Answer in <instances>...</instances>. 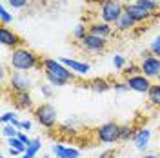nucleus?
<instances>
[{"label": "nucleus", "mask_w": 160, "mask_h": 158, "mask_svg": "<svg viewBox=\"0 0 160 158\" xmlns=\"http://www.w3.org/2000/svg\"><path fill=\"white\" fill-rule=\"evenodd\" d=\"M9 66L13 71L26 73V71H33L37 67H42V60L29 47H17V49L11 51L9 55Z\"/></svg>", "instance_id": "1"}, {"label": "nucleus", "mask_w": 160, "mask_h": 158, "mask_svg": "<svg viewBox=\"0 0 160 158\" xmlns=\"http://www.w3.org/2000/svg\"><path fill=\"white\" fill-rule=\"evenodd\" d=\"M124 13V4L118 0H100L98 6V17L106 24H117V20Z\"/></svg>", "instance_id": "2"}, {"label": "nucleus", "mask_w": 160, "mask_h": 158, "mask_svg": "<svg viewBox=\"0 0 160 158\" xmlns=\"http://www.w3.org/2000/svg\"><path fill=\"white\" fill-rule=\"evenodd\" d=\"M35 118L42 127L46 129H55L57 127V118H58V113L57 107L53 104H40L38 107H35Z\"/></svg>", "instance_id": "3"}, {"label": "nucleus", "mask_w": 160, "mask_h": 158, "mask_svg": "<svg viewBox=\"0 0 160 158\" xmlns=\"http://www.w3.org/2000/svg\"><path fill=\"white\" fill-rule=\"evenodd\" d=\"M118 127L120 124H117V122H104L102 126L95 129L97 140L100 144H115V142H118Z\"/></svg>", "instance_id": "4"}, {"label": "nucleus", "mask_w": 160, "mask_h": 158, "mask_svg": "<svg viewBox=\"0 0 160 158\" xmlns=\"http://www.w3.org/2000/svg\"><path fill=\"white\" fill-rule=\"evenodd\" d=\"M42 67H44V71H49V73L57 75L60 78L68 80V82H71L75 78V73L68 69L58 58H42Z\"/></svg>", "instance_id": "5"}, {"label": "nucleus", "mask_w": 160, "mask_h": 158, "mask_svg": "<svg viewBox=\"0 0 160 158\" xmlns=\"http://www.w3.org/2000/svg\"><path fill=\"white\" fill-rule=\"evenodd\" d=\"M33 87V78L26 73L13 71L9 75V89L13 93H29Z\"/></svg>", "instance_id": "6"}, {"label": "nucleus", "mask_w": 160, "mask_h": 158, "mask_svg": "<svg viewBox=\"0 0 160 158\" xmlns=\"http://www.w3.org/2000/svg\"><path fill=\"white\" fill-rule=\"evenodd\" d=\"M140 71H142V75H146L148 78H157L160 75V58L158 57H155V55H144L142 57V62H140Z\"/></svg>", "instance_id": "7"}, {"label": "nucleus", "mask_w": 160, "mask_h": 158, "mask_svg": "<svg viewBox=\"0 0 160 158\" xmlns=\"http://www.w3.org/2000/svg\"><path fill=\"white\" fill-rule=\"evenodd\" d=\"M82 47L89 53H104L108 49V38H102V37H97L93 33H88L86 38L80 42Z\"/></svg>", "instance_id": "8"}, {"label": "nucleus", "mask_w": 160, "mask_h": 158, "mask_svg": "<svg viewBox=\"0 0 160 158\" xmlns=\"http://www.w3.org/2000/svg\"><path fill=\"white\" fill-rule=\"evenodd\" d=\"M126 84L129 86V91H135V93H140V95H148V91L151 89V80L146 77V75H135V77H128L126 78Z\"/></svg>", "instance_id": "9"}, {"label": "nucleus", "mask_w": 160, "mask_h": 158, "mask_svg": "<svg viewBox=\"0 0 160 158\" xmlns=\"http://www.w3.org/2000/svg\"><path fill=\"white\" fill-rule=\"evenodd\" d=\"M0 44L4 47H8V49L13 51V49H17V47H22L20 46L22 44V38L13 29H9L8 26H2L0 27Z\"/></svg>", "instance_id": "10"}, {"label": "nucleus", "mask_w": 160, "mask_h": 158, "mask_svg": "<svg viewBox=\"0 0 160 158\" xmlns=\"http://www.w3.org/2000/svg\"><path fill=\"white\" fill-rule=\"evenodd\" d=\"M58 60L69 71H73L75 75H80V77L89 75V71H91V66L88 62H82V60H77V58H69V57H60Z\"/></svg>", "instance_id": "11"}, {"label": "nucleus", "mask_w": 160, "mask_h": 158, "mask_svg": "<svg viewBox=\"0 0 160 158\" xmlns=\"http://www.w3.org/2000/svg\"><path fill=\"white\" fill-rule=\"evenodd\" d=\"M124 11H126L137 24H144V22H148V20L153 18V15H151L149 11L142 9L138 4H128V6H124Z\"/></svg>", "instance_id": "12"}, {"label": "nucleus", "mask_w": 160, "mask_h": 158, "mask_svg": "<svg viewBox=\"0 0 160 158\" xmlns=\"http://www.w3.org/2000/svg\"><path fill=\"white\" fill-rule=\"evenodd\" d=\"M149 140H151V129L149 127H138L135 131V136H133V144L138 151H146L148 146H149Z\"/></svg>", "instance_id": "13"}, {"label": "nucleus", "mask_w": 160, "mask_h": 158, "mask_svg": "<svg viewBox=\"0 0 160 158\" xmlns=\"http://www.w3.org/2000/svg\"><path fill=\"white\" fill-rule=\"evenodd\" d=\"M51 151L57 158H80V151L77 147H69L64 144H53Z\"/></svg>", "instance_id": "14"}, {"label": "nucleus", "mask_w": 160, "mask_h": 158, "mask_svg": "<svg viewBox=\"0 0 160 158\" xmlns=\"http://www.w3.org/2000/svg\"><path fill=\"white\" fill-rule=\"evenodd\" d=\"M88 29L89 33L93 35H97V37H102V38H109L111 35H113V27H111V24H106V22H93L88 26Z\"/></svg>", "instance_id": "15"}, {"label": "nucleus", "mask_w": 160, "mask_h": 158, "mask_svg": "<svg viewBox=\"0 0 160 158\" xmlns=\"http://www.w3.org/2000/svg\"><path fill=\"white\" fill-rule=\"evenodd\" d=\"M13 104L18 109H33V96L29 93H13Z\"/></svg>", "instance_id": "16"}, {"label": "nucleus", "mask_w": 160, "mask_h": 158, "mask_svg": "<svg viewBox=\"0 0 160 158\" xmlns=\"http://www.w3.org/2000/svg\"><path fill=\"white\" fill-rule=\"evenodd\" d=\"M135 26H137V22H135V20L131 18V17L128 15V13H126V11H124V13H122V17H120V18L117 20V24H115V29H117V31H122V33H124V31L133 29Z\"/></svg>", "instance_id": "17"}, {"label": "nucleus", "mask_w": 160, "mask_h": 158, "mask_svg": "<svg viewBox=\"0 0 160 158\" xmlns=\"http://www.w3.org/2000/svg\"><path fill=\"white\" fill-rule=\"evenodd\" d=\"M89 89L93 93H108L113 89V84H109L106 78H95L89 82Z\"/></svg>", "instance_id": "18"}, {"label": "nucleus", "mask_w": 160, "mask_h": 158, "mask_svg": "<svg viewBox=\"0 0 160 158\" xmlns=\"http://www.w3.org/2000/svg\"><path fill=\"white\" fill-rule=\"evenodd\" d=\"M135 131H137V129L133 127V126H129V124H122V126L118 127V142H129V140H133Z\"/></svg>", "instance_id": "19"}, {"label": "nucleus", "mask_w": 160, "mask_h": 158, "mask_svg": "<svg viewBox=\"0 0 160 158\" xmlns=\"http://www.w3.org/2000/svg\"><path fill=\"white\" fill-rule=\"evenodd\" d=\"M40 149H42V140L40 138H33L31 140V144L28 146V149H26V153L22 155V158H37V155H38Z\"/></svg>", "instance_id": "20"}, {"label": "nucleus", "mask_w": 160, "mask_h": 158, "mask_svg": "<svg viewBox=\"0 0 160 158\" xmlns=\"http://www.w3.org/2000/svg\"><path fill=\"white\" fill-rule=\"evenodd\" d=\"M148 100L153 107H160V84H153L148 91Z\"/></svg>", "instance_id": "21"}, {"label": "nucleus", "mask_w": 160, "mask_h": 158, "mask_svg": "<svg viewBox=\"0 0 160 158\" xmlns=\"http://www.w3.org/2000/svg\"><path fill=\"white\" fill-rule=\"evenodd\" d=\"M0 122H2V126H6V124H11V126H15V127L20 131V122L18 116H17V113H13V111H8V113H4L2 116H0Z\"/></svg>", "instance_id": "22"}, {"label": "nucleus", "mask_w": 160, "mask_h": 158, "mask_svg": "<svg viewBox=\"0 0 160 158\" xmlns=\"http://www.w3.org/2000/svg\"><path fill=\"white\" fill-rule=\"evenodd\" d=\"M135 4H138L142 9L149 11L151 15H155V13H160V4H158V2H155V0H137Z\"/></svg>", "instance_id": "23"}, {"label": "nucleus", "mask_w": 160, "mask_h": 158, "mask_svg": "<svg viewBox=\"0 0 160 158\" xmlns=\"http://www.w3.org/2000/svg\"><path fill=\"white\" fill-rule=\"evenodd\" d=\"M44 77H46V80H48V84L53 86V87H64V86H68V80L60 78V77L53 75V73H49V71H44Z\"/></svg>", "instance_id": "24"}, {"label": "nucleus", "mask_w": 160, "mask_h": 158, "mask_svg": "<svg viewBox=\"0 0 160 158\" xmlns=\"http://www.w3.org/2000/svg\"><path fill=\"white\" fill-rule=\"evenodd\" d=\"M8 147L17 149L20 155H24V153H26V149H28V146H26V144H24L18 136H15V138H8Z\"/></svg>", "instance_id": "25"}, {"label": "nucleus", "mask_w": 160, "mask_h": 158, "mask_svg": "<svg viewBox=\"0 0 160 158\" xmlns=\"http://www.w3.org/2000/svg\"><path fill=\"white\" fill-rule=\"evenodd\" d=\"M88 33H89L88 26L80 22V24H77V26H75V29H73V37H75L77 40H80V42H82V40L86 38V35H88Z\"/></svg>", "instance_id": "26"}, {"label": "nucleus", "mask_w": 160, "mask_h": 158, "mask_svg": "<svg viewBox=\"0 0 160 158\" xmlns=\"http://www.w3.org/2000/svg\"><path fill=\"white\" fill-rule=\"evenodd\" d=\"M73 124H75V118H68V122L62 124L58 131L62 133V135H71V136H75V135H77V129H75Z\"/></svg>", "instance_id": "27"}, {"label": "nucleus", "mask_w": 160, "mask_h": 158, "mask_svg": "<svg viewBox=\"0 0 160 158\" xmlns=\"http://www.w3.org/2000/svg\"><path fill=\"white\" fill-rule=\"evenodd\" d=\"M11 22H13V13H9L4 4H0V24L2 26H8Z\"/></svg>", "instance_id": "28"}, {"label": "nucleus", "mask_w": 160, "mask_h": 158, "mask_svg": "<svg viewBox=\"0 0 160 158\" xmlns=\"http://www.w3.org/2000/svg\"><path fill=\"white\" fill-rule=\"evenodd\" d=\"M18 133L20 131L15 126H11V124L2 126V136H6V138H15V136H18Z\"/></svg>", "instance_id": "29"}, {"label": "nucleus", "mask_w": 160, "mask_h": 158, "mask_svg": "<svg viewBox=\"0 0 160 158\" xmlns=\"http://www.w3.org/2000/svg\"><path fill=\"white\" fill-rule=\"evenodd\" d=\"M124 73V77L128 78V77H135V75H140L142 71H140V64H128L126 66V69L122 71Z\"/></svg>", "instance_id": "30"}, {"label": "nucleus", "mask_w": 160, "mask_h": 158, "mask_svg": "<svg viewBox=\"0 0 160 158\" xmlns=\"http://www.w3.org/2000/svg\"><path fill=\"white\" fill-rule=\"evenodd\" d=\"M126 66H128V62H126V58H124L122 55H115V57H113V67H115V69L124 71Z\"/></svg>", "instance_id": "31"}, {"label": "nucleus", "mask_w": 160, "mask_h": 158, "mask_svg": "<svg viewBox=\"0 0 160 158\" xmlns=\"http://www.w3.org/2000/svg\"><path fill=\"white\" fill-rule=\"evenodd\" d=\"M149 53L160 58V35L151 40V44H149Z\"/></svg>", "instance_id": "32"}, {"label": "nucleus", "mask_w": 160, "mask_h": 158, "mask_svg": "<svg viewBox=\"0 0 160 158\" xmlns=\"http://www.w3.org/2000/svg\"><path fill=\"white\" fill-rule=\"evenodd\" d=\"M6 2L9 4L13 9H24V7L28 6V2H29V0H6Z\"/></svg>", "instance_id": "33"}, {"label": "nucleus", "mask_w": 160, "mask_h": 158, "mask_svg": "<svg viewBox=\"0 0 160 158\" xmlns=\"http://www.w3.org/2000/svg\"><path fill=\"white\" fill-rule=\"evenodd\" d=\"M113 89H115L117 93H128V91H129V86L126 84V80H124V82H115V84H113Z\"/></svg>", "instance_id": "34"}, {"label": "nucleus", "mask_w": 160, "mask_h": 158, "mask_svg": "<svg viewBox=\"0 0 160 158\" xmlns=\"http://www.w3.org/2000/svg\"><path fill=\"white\" fill-rule=\"evenodd\" d=\"M40 95H42L44 98H51V96H53V89H51V86H40Z\"/></svg>", "instance_id": "35"}, {"label": "nucleus", "mask_w": 160, "mask_h": 158, "mask_svg": "<svg viewBox=\"0 0 160 158\" xmlns=\"http://www.w3.org/2000/svg\"><path fill=\"white\" fill-rule=\"evenodd\" d=\"M31 129H33V122H31V120H22V122H20V131L29 133Z\"/></svg>", "instance_id": "36"}, {"label": "nucleus", "mask_w": 160, "mask_h": 158, "mask_svg": "<svg viewBox=\"0 0 160 158\" xmlns=\"http://www.w3.org/2000/svg\"><path fill=\"white\" fill-rule=\"evenodd\" d=\"M18 138L22 140V142H24L26 146H29L31 140H33V138H29V136H28V133H24V131H20V133H18Z\"/></svg>", "instance_id": "37"}, {"label": "nucleus", "mask_w": 160, "mask_h": 158, "mask_svg": "<svg viewBox=\"0 0 160 158\" xmlns=\"http://www.w3.org/2000/svg\"><path fill=\"white\" fill-rule=\"evenodd\" d=\"M113 155H115L113 149H106V151H102V153L98 155V158H109V156H113Z\"/></svg>", "instance_id": "38"}, {"label": "nucleus", "mask_w": 160, "mask_h": 158, "mask_svg": "<svg viewBox=\"0 0 160 158\" xmlns=\"http://www.w3.org/2000/svg\"><path fill=\"white\" fill-rule=\"evenodd\" d=\"M9 155H11V156H18L20 153H18V151H17V149H13V147H9Z\"/></svg>", "instance_id": "39"}, {"label": "nucleus", "mask_w": 160, "mask_h": 158, "mask_svg": "<svg viewBox=\"0 0 160 158\" xmlns=\"http://www.w3.org/2000/svg\"><path fill=\"white\" fill-rule=\"evenodd\" d=\"M118 2H122V4H124V6H128V4H135V2H137V0H118Z\"/></svg>", "instance_id": "40"}, {"label": "nucleus", "mask_w": 160, "mask_h": 158, "mask_svg": "<svg viewBox=\"0 0 160 158\" xmlns=\"http://www.w3.org/2000/svg\"><path fill=\"white\" fill-rule=\"evenodd\" d=\"M142 158H158V156H157V155H144Z\"/></svg>", "instance_id": "41"}, {"label": "nucleus", "mask_w": 160, "mask_h": 158, "mask_svg": "<svg viewBox=\"0 0 160 158\" xmlns=\"http://www.w3.org/2000/svg\"><path fill=\"white\" fill-rule=\"evenodd\" d=\"M42 158H49V156H48V155H44V156H42Z\"/></svg>", "instance_id": "42"}, {"label": "nucleus", "mask_w": 160, "mask_h": 158, "mask_svg": "<svg viewBox=\"0 0 160 158\" xmlns=\"http://www.w3.org/2000/svg\"><path fill=\"white\" fill-rule=\"evenodd\" d=\"M157 78H158V84H160V75H158V77H157Z\"/></svg>", "instance_id": "43"}, {"label": "nucleus", "mask_w": 160, "mask_h": 158, "mask_svg": "<svg viewBox=\"0 0 160 158\" xmlns=\"http://www.w3.org/2000/svg\"><path fill=\"white\" fill-rule=\"evenodd\" d=\"M155 2H158V4H160V0H155Z\"/></svg>", "instance_id": "44"}, {"label": "nucleus", "mask_w": 160, "mask_h": 158, "mask_svg": "<svg viewBox=\"0 0 160 158\" xmlns=\"http://www.w3.org/2000/svg\"><path fill=\"white\" fill-rule=\"evenodd\" d=\"M2 158H9V156H2Z\"/></svg>", "instance_id": "45"}]
</instances>
